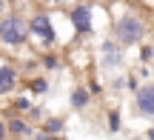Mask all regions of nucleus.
Returning a JSON list of instances; mask_svg holds the SVG:
<instances>
[{
  "label": "nucleus",
  "instance_id": "4",
  "mask_svg": "<svg viewBox=\"0 0 154 140\" xmlns=\"http://www.w3.org/2000/svg\"><path fill=\"white\" fill-rule=\"evenodd\" d=\"M66 11V20L72 23V32H74V40H88L97 26H94V14H97V3L94 0H77L74 6H69Z\"/></svg>",
  "mask_w": 154,
  "mask_h": 140
},
{
  "label": "nucleus",
  "instance_id": "6",
  "mask_svg": "<svg viewBox=\"0 0 154 140\" xmlns=\"http://www.w3.org/2000/svg\"><path fill=\"white\" fill-rule=\"evenodd\" d=\"M20 86H23L20 63L9 60V57H0V97H14Z\"/></svg>",
  "mask_w": 154,
  "mask_h": 140
},
{
  "label": "nucleus",
  "instance_id": "14",
  "mask_svg": "<svg viewBox=\"0 0 154 140\" xmlns=\"http://www.w3.org/2000/svg\"><path fill=\"white\" fill-rule=\"evenodd\" d=\"M137 63H140V66H151V63H154V43L146 40V43L137 46Z\"/></svg>",
  "mask_w": 154,
  "mask_h": 140
},
{
  "label": "nucleus",
  "instance_id": "20",
  "mask_svg": "<svg viewBox=\"0 0 154 140\" xmlns=\"http://www.w3.org/2000/svg\"><path fill=\"white\" fill-rule=\"evenodd\" d=\"M111 86H114V89H126V80H123V77H117V80H114Z\"/></svg>",
  "mask_w": 154,
  "mask_h": 140
},
{
  "label": "nucleus",
  "instance_id": "8",
  "mask_svg": "<svg viewBox=\"0 0 154 140\" xmlns=\"http://www.w3.org/2000/svg\"><path fill=\"white\" fill-rule=\"evenodd\" d=\"M134 112L143 120H154V80H146L134 92Z\"/></svg>",
  "mask_w": 154,
  "mask_h": 140
},
{
  "label": "nucleus",
  "instance_id": "16",
  "mask_svg": "<svg viewBox=\"0 0 154 140\" xmlns=\"http://www.w3.org/2000/svg\"><path fill=\"white\" fill-rule=\"evenodd\" d=\"M140 86H143V80H140L137 74H126V89L128 92H137Z\"/></svg>",
  "mask_w": 154,
  "mask_h": 140
},
{
  "label": "nucleus",
  "instance_id": "2",
  "mask_svg": "<svg viewBox=\"0 0 154 140\" xmlns=\"http://www.w3.org/2000/svg\"><path fill=\"white\" fill-rule=\"evenodd\" d=\"M26 20H29V43H34L40 51H51V49L60 46V34H57V26H54V14H51L49 9L32 11Z\"/></svg>",
  "mask_w": 154,
  "mask_h": 140
},
{
  "label": "nucleus",
  "instance_id": "15",
  "mask_svg": "<svg viewBox=\"0 0 154 140\" xmlns=\"http://www.w3.org/2000/svg\"><path fill=\"white\" fill-rule=\"evenodd\" d=\"M106 126H109L111 135L123 132V114H120V109H109V112H106Z\"/></svg>",
  "mask_w": 154,
  "mask_h": 140
},
{
  "label": "nucleus",
  "instance_id": "21",
  "mask_svg": "<svg viewBox=\"0 0 154 140\" xmlns=\"http://www.w3.org/2000/svg\"><path fill=\"white\" fill-rule=\"evenodd\" d=\"M94 3H103V6H114V3H120V0H94Z\"/></svg>",
  "mask_w": 154,
  "mask_h": 140
},
{
  "label": "nucleus",
  "instance_id": "18",
  "mask_svg": "<svg viewBox=\"0 0 154 140\" xmlns=\"http://www.w3.org/2000/svg\"><path fill=\"white\" fill-rule=\"evenodd\" d=\"M11 11V0H0V17Z\"/></svg>",
  "mask_w": 154,
  "mask_h": 140
},
{
  "label": "nucleus",
  "instance_id": "5",
  "mask_svg": "<svg viewBox=\"0 0 154 140\" xmlns=\"http://www.w3.org/2000/svg\"><path fill=\"white\" fill-rule=\"evenodd\" d=\"M94 57H97V66L103 69V72H120V69L126 66V49H123L120 43H114L109 34L100 37L97 49H94Z\"/></svg>",
  "mask_w": 154,
  "mask_h": 140
},
{
  "label": "nucleus",
  "instance_id": "19",
  "mask_svg": "<svg viewBox=\"0 0 154 140\" xmlns=\"http://www.w3.org/2000/svg\"><path fill=\"white\" fill-rule=\"evenodd\" d=\"M0 140H9V132H6V117H0Z\"/></svg>",
  "mask_w": 154,
  "mask_h": 140
},
{
  "label": "nucleus",
  "instance_id": "17",
  "mask_svg": "<svg viewBox=\"0 0 154 140\" xmlns=\"http://www.w3.org/2000/svg\"><path fill=\"white\" fill-rule=\"evenodd\" d=\"M86 89H88V95H91V97H100V95H103V83H100V80H88Z\"/></svg>",
  "mask_w": 154,
  "mask_h": 140
},
{
  "label": "nucleus",
  "instance_id": "12",
  "mask_svg": "<svg viewBox=\"0 0 154 140\" xmlns=\"http://www.w3.org/2000/svg\"><path fill=\"white\" fill-rule=\"evenodd\" d=\"M34 109V100L29 95H14L11 97V103H9V112L11 114H29Z\"/></svg>",
  "mask_w": 154,
  "mask_h": 140
},
{
  "label": "nucleus",
  "instance_id": "10",
  "mask_svg": "<svg viewBox=\"0 0 154 140\" xmlns=\"http://www.w3.org/2000/svg\"><path fill=\"white\" fill-rule=\"evenodd\" d=\"M91 100H94V97L88 95L86 86H74V89L69 92V106H72L74 112H86V109L91 106Z\"/></svg>",
  "mask_w": 154,
  "mask_h": 140
},
{
  "label": "nucleus",
  "instance_id": "9",
  "mask_svg": "<svg viewBox=\"0 0 154 140\" xmlns=\"http://www.w3.org/2000/svg\"><path fill=\"white\" fill-rule=\"evenodd\" d=\"M63 63H66V57H63L57 49H51V51H40V54H37V66L43 69V72H60Z\"/></svg>",
  "mask_w": 154,
  "mask_h": 140
},
{
  "label": "nucleus",
  "instance_id": "11",
  "mask_svg": "<svg viewBox=\"0 0 154 140\" xmlns=\"http://www.w3.org/2000/svg\"><path fill=\"white\" fill-rule=\"evenodd\" d=\"M43 135H51V137H60L63 132H66V120L63 117H43V123L37 126Z\"/></svg>",
  "mask_w": 154,
  "mask_h": 140
},
{
  "label": "nucleus",
  "instance_id": "23",
  "mask_svg": "<svg viewBox=\"0 0 154 140\" xmlns=\"http://www.w3.org/2000/svg\"><path fill=\"white\" fill-rule=\"evenodd\" d=\"M151 80H154V63H151Z\"/></svg>",
  "mask_w": 154,
  "mask_h": 140
},
{
  "label": "nucleus",
  "instance_id": "3",
  "mask_svg": "<svg viewBox=\"0 0 154 140\" xmlns=\"http://www.w3.org/2000/svg\"><path fill=\"white\" fill-rule=\"evenodd\" d=\"M29 46V20L20 11H9L0 17V49L3 51H23Z\"/></svg>",
  "mask_w": 154,
  "mask_h": 140
},
{
  "label": "nucleus",
  "instance_id": "1",
  "mask_svg": "<svg viewBox=\"0 0 154 140\" xmlns=\"http://www.w3.org/2000/svg\"><path fill=\"white\" fill-rule=\"evenodd\" d=\"M151 23L146 17V11L140 6L131 3H114V11H109V37L114 43H120L123 49H131L149 40Z\"/></svg>",
  "mask_w": 154,
  "mask_h": 140
},
{
  "label": "nucleus",
  "instance_id": "22",
  "mask_svg": "<svg viewBox=\"0 0 154 140\" xmlns=\"http://www.w3.org/2000/svg\"><path fill=\"white\" fill-rule=\"evenodd\" d=\"M146 137H149V140H154V126H149V129H146Z\"/></svg>",
  "mask_w": 154,
  "mask_h": 140
},
{
  "label": "nucleus",
  "instance_id": "13",
  "mask_svg": "<svg viewBox=\"0 0 154 140\" xmlns=\"http://www.w3.org/2000/svg\"><path fill=\"white\" fill-rule=\"evenodd\" d=\"M23 83H26V89L32 92V95H46V92H49V77H46V74H32V77H23Z\"/></svg>",
  "mask_w": 154,
  "mask_h": 140
},
{
  "label": "nucleus",
  "instance_id": "7",
  "mask_svg": "<svg viewBox=\"0 0 154 140\" xmlns=\"http://www.w3.org/2000/svg\"><path fill=\"white\" fill-rule=\"evenodd\" d=\"M6 132H9V140H32L37 135V126L29 123L26 114H6Z\"/></svg>",
  "mask_w": 154,
  "mask_h": 140
}]
</instances>
